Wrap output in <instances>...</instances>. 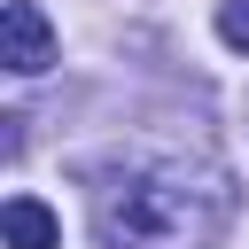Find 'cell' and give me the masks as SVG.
<instances>
[{"instance_id": "cell-1", "label": "cell", "mask_w": 249, "mask_h": 249, "mask_svg": "<svg viewBox=\"0 0 249 249\" xmlns=\"http://www.w3.org/2000/svg\"><path fill=\"white\" fill-rule=\"evenodd\" d=\"M233 218V187L218 171H187V163H156V171H124L93 195V226L101 249H210Z\"/></svg>"}, {"instance_id": "cell-2", "label": "cell", "mask_w": 249, "mask_h": 249, "mask_svg": "<svg viewBox=\"0 0 249 249\" xmlns=\"http://www.w3.org/2000/svg\"><path fill=\"white\" fill-rule=\"evenodd\" d=\"M0 62H8L16 78H39V70L54 62V31H47V16H39L31 0H8V8H0Z\"/></svg>"}, {"instance_id": "cell-4", "label": "cell", "mask_w": 249, "mask_h": 249, "mask_svg": "<svg viewBox=\"0 0 249 249\" xmlns=\"http://www.w3.org/2000/svg\"><path fill=\"white\" fill-rule=\"evenodd\" d=\"M218 39H226L233 54H249V0H226V8H218Z\"/></svg>"}, {"instance_id": "cell-3", "label": "cell", "mask_w": 249, "mask_h": 249, "mask_svg": "<svg viewBox=\"0 0 249 249\" xmlns=\"http://www.w3.org/2000/svg\"><path fill=\"white\" fill-rule=\"evenodd\" d=\"M0 233H8V249H54V241H62V218H54L39 195H16V202L0 210Z\"/></svg>"}]
</instances>
